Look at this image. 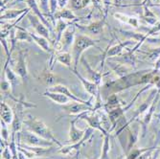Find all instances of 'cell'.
<instances>
[{"instance_id":"cell-1","label":"cell","mask_w":160,"mask_h":159,"mask_svg":"<svg viewBox=\"0 0 160 159\" xmlns=\"http://www.w3.org/2000/svg\"><path fill=\"white\" fill-rule=\"evenodd\" d=\"M23 124L27 127L29 131H31L32 132L36 133L39 137H41L43 139H46L48 141H51L53 143H56V145L59 148H62V145L61 144V142H59V140L54 136V134L50 131V128L41 120L32 116L31 114H28V118L24 119Z\"/></svg>"},{"instance_id":"cell-2","label":"cell","mask_w":160,"mask_h":159,"mask_svg":"<svg viewBox=\"0 0 160 159\" xmlns=\"http://www.w3.org/2000/svg\"><path fill=\"white\" fill-rule=\"evenodd\" d=\"M97 42H99L96 39H93L87 36L84 35H79L76 36V39L73 45V61H74V69H77L79 61L81 60L82 54L86 50L92 46H96Z\"/></svg>"},{"instance_id":"cell-3","label":"cell","mask_w":160,"mask_h":159,"mask_svg":"<svg viewBox=\"0 0 160 159\" xmlns=\"http://www.w3.org/2000/svg\"><path fill=\"white\" fill-rule=\"evenodd\" d=\"M18 140L19 143L26 146L30 147H41V148H48L53 146V142L48 141L46 139H43L37 135L36 133L29 132L27 129H22L20 132H18Z\"/></svg>"},{"instance_id":"cell-4","label":"cell","mask_w":160,"mask_h":159,"mask_svg":"<svg viewBox=\"0 0 160 159\" xmlns=\"http://www.w3.org/2000/svg\"><path fill=\"white\" fill-rule=\"evenodd\" d=\"M70 70L72 71V73H74V74L77 76V78L80 80V82H82V86H83L84 90H85L87 93H88V94H90L92 97H94V98L97 99L96 107H94V109L96 110L97 108L101 107H102V104H101V96H100L101 91H100V88H99V85H97L95 82H91L90 80H87V79H85L84 77H82V76L79 73V72L77 71V69L71 68Z\"/></svg>"},{"instance_id":"cell-5","label":"cell","mask_w":160,"mask_h":159,"mask_svg":"<svg viewBox=\"0 0 160 159\" xmlns=\"http://www.w3.org/2000/svg\"><path fill=\"white\" fill-rule=\"evenodd\" d=\"M76 26L70 24L65 32L62 35V37L60 41L61 43V52H69L71 48H73L74 42L76 39Z\"/></svg>"},{"instance_id":"cell-6","label":"cell","mask_w":160,"mask_h":159,"mask_svg":"<svg viewBox=\"0 0 160 159\" xmlns=\"http://www.w3.org/2000/svg\"><path fill=\"white\" fill-rule=\"evenodd\" d=\"M14 72L21 78L22 82L24 84H27L28 81V69H27V63H26V54L23 50L18 51V57L14 65Z\"/></svg>"},{"instance_id":"cell-7","label":"cell","mask_w":160,"mask_h":159,"mask_svg":"<svg viewBox=\"0 0 160 159\" xmlns=\"http://www.w3.org/2000/svg\"><path fill=\"white\" fill-rule=\"evenodd\" d=\"M49 91H52V92H59V93H62L65 96H67L69 99H71L73 102H78V103H82V104H85L87 106H89V107H92L91 103H90V101H84L79 97H77L75 94L72 93L69 88L67 87L66 85L62 84V83H60V84H56V85H53V86H50V87H48Z\"/></svg>"},{"instance_id":"cell-8","label":"cell","mask_w":160,"mask_h":159,"mask_svg":"<svg viewBox=\"0 0 160 159\" xmlns=\"http://www.w3.org/2000/svg\"><path fill=\"white\" fill-rule=\"evenodd\" d=\"M27 17H28L29 21H30L32 27L35 29V31L37 32V34H38L39 36H41V37L50 40V34H51L50 30L40 21V19L37 16H35L34 13L31 14V13L28 12L27 13Z\"/></svg>"},{"instance_id":"cell-9","label":"cell","mask_w":160,"mask_h":159,"mask_svg":"<svg viewBox=\"0 0 160 159\" xmlns=\"http://www.w3.org/2000/svg\"><path fill=\"white\" fill-rule=\"evenodd\" d=\"M91 112H93V111H87V112H84V113L81 114L80 115V118L82 119V120H84V121H86L87 124L89 125L90 127L100 131L102 133L104 134V136L107 135L108 134V132L103 127V126H102V123L100 121V118L98 116V114H96V113L90 114Z\"/></svg>"},{"instance_id":"cell-10","label":"cell","mask_w":160,"mask_h":159,"mask_svg":"<svg viewBox=\"0 0 160 159\" xmlns=\"http://www.w3.org/2000/svg\"><path fill=\"white\" fill-rule=\"evenodd\" d=\"M62 109L67 112L69 115H81L84 112L87 111H94V107H89L85 104H82V103H78V102H74L71 104H67L62 106Z\"/></svg>"},{"instance_id":"cell-11","label":"cell","mask_w":160,"mask_h":159,"mask_svg":"<svg viewBox=\"0 0 160 159\" xmlns=\"http://www.w3.org/2000/svg\"><path fill=\"white\" fill-rule=\"evenodd\" d=\"M17 107L16 110H14V118H13V122L12 124V134H16L17 132H18L20 129H21V125L23 123V119H22V109L23 107L26 106L25 103L19 102V101H17Z\"/></svg>"},{"instance_id":"cell-12","label":"cell","mask_w":160,"mask_h":159,"mask_svg":"<svg viewBox=\"0 0 160 159\" xmlns=\"http://www.w3.org/2000/svg\"><path fill=\"white\" fill-rule=\"evenodd\" d=\"M93 129H94V128H92V127H89L88 128H86L84 136H83L79 142L73 144V145H70V146H66V147L61 148L60 152L62 153V154H68L71 151H73V150L80 151L81 147L83 145V144H84L87 140H88V139L90 138V136H92V134H93Z\"/></svg>"},{"instance_id":"cell-13","label":"cell","mask_w":160,"mask_h":159,"mask_svg":"<svg viewBox=\"0 0 160 159\" xmlns=\"http://www.w3.org/2000/svg\"><path fill=\"white\" fill-rule=\"evenodd\" d=\"M25 2H26V4L28 5V8H30V10L33 12V13L35 14V16H37V17L40 19V21L49 29L51 33H54L53 28L51 27L49 21L45 18L44 16H43V13H42L40 8H39V5L37 3L36 0H25Z\"/></svg>"},{"instance_id":"cell-14","label":"cell","mask_w":160,"mask_h":159,"mask_svg":"<svg viewBox=\"0 0 160 159\" xmlns=\"http://www.w3.org/2000/svg\"><path fill=\"white\" fill-rule=\"evenodd\" d=\"M79 118H80V115H78V117H76L74 120H72L70 122V127H69V133H68V135H69V141L71 143H73V144L79 142L84 136L85 131H86V129L81 131V129L76 127L75 124H76V122H77V120Z\"/></svg>"},{"instance_id":"cell-15","label":"cell","mask_w":160,"mask_h":159,"mask_svg":"<svg viewBox=\"0 0 160 159\" xmlns=\"http://www.w3.org/2000/svg\"><path fill=\"white\" fill-rule=\"evenodd\" d=\"M4 76L6 77V80L10 82L12 92L14 94L16 87L20 83V82H22L21 78L11 67H4Z\"/></svg>"},{"instance_id":"cell-16","label":"cell","mask_w":160,"mask_h":159,"mask_svg":"<svg viewBox=\"0 0 160 159\" xmlns=\"http://www.w3.org/2000/svg\"><path fill=\"white\" fill-rule=\"evenodd\" d=\"M105 24H106V21H105V18H103L102 20L91 22L89 25H87V26L78 25L77 27L80 28L81 30H82L83 32L90 33L92 35H100L102 32H103V29H104Z\"/></svg>"},{"instance_id":"cell-17","label":"cell","mask_w":160,"mask_h":159,"mask_svg":"<svg viewBox=\"0 0 160 159\" xmlns=\"http://www.w3.org/2000/svg\"><path fill=\"white\" fill-rule=\"evenodd\" d=\"M42 96L44 97H48L50 100H52L54 103L58 104V105H61V106H64V105H67L70 101H72L71 99H69L67 96L62 94V93H59V92H52V91H49V90H46L44 93H42ZM73 102V101H72Z\"/></svg>"},{"instance_id":"cell-18","label":"cell","mask_w":160,"mask_h":159,"mask_svg":"<svg viewBox=\"0 0 160 159\" xmlns=\"http://www.w3.org/2000/svg\"><path fill=\"white\" fill-rule=\"evenodd\" d=\"M81 62L82 64L84 66L87 74H88V78L91 82H95L97 85L100 86L101 84V81H102V74L100 73V72H97L95 70H93L90 66V64L87 62V61L85 60V57H81Z\"/></svg>"},{"instance_id":"cell-19","label":"cell","mask_w":160,"mask_h":159,"mask_svg":"<svg viewBox=\"0 0 160 159\" xmlns=\"http://www.w3.org/2000/svg\"><path fill=\"white\" fill-rule=\"evenodd\" d=\"M70 24L66 23L63 21V19H57V22L55 24V29H56V42H55V47L57 48L58 45L60 44V41L62 37L63 33L65 32V30L67 29V27Z\"/></svg>"},{"instance_id":"cell-20","label":"cell","mask_w":160,"mask_h":159,"mask_svg":"<svg viewBox=\"0 0 160 159\" xmlns=\"http://www.w3.org/2000/svg\"><path fill=\"white\" fill-rule=\"evenodd\" d=\"M129 44H132V41L128 40V41H125V42H119L118 44H116V45L108 48V50L106 53V56L104 57L103 62H105V60H107V59H109V57H114L115 56H118L122 52V50Z\"/></svg>"},{"instance_id":"cell-21","label":"cell","mask_w":160,"mask_h":159,"mask_svg":"<svg viewBox=\"0 0 160 159\" xmlns=\"http://www.w3.org/2000/svg\"><path fill=\"white\" fill-rule=\"evenodd\" d=\"M29 11H30V8L21 9V10H7V11H3V12H1V21L16 19L19 16H22L23 13H25V12H27Z\"/></svg>"},{"instance_id":"cell-22","label":"cell","mask_w":160,"mask_h":159,"mask_svg":"<svg viewBox=\"0 0 160 159\" xmlns=\"http://www.w3.org/2000/svg\"><path fill=\"white\" fill-rule=\"evenodd\" d=\"M31 33V36H32V38L33 40L37 43V44L43 50V51H45L47 53H52L53 52V49L51 48L50 46V40L45 38V37H43L39 35H36L35 33Z\"/></svg>"},{"instance_id":"cell-23","label":"cell","mask_w":160,"mask_h":159,"mask_svg":"<svg viewBox=\"0 0 160 159\" xmlns=\"http://www.w3.org/2000/svg\"><path fill=\"white\" fill-rule=\"evenodd\" d=\"M54 18H56V19H66V20H70V21L78 20L74 12L70 9H65V8L61 9V11H58L55 13Z\"/></svg>"},{"instance_id":"cell-24","label":"cell","mask_w":160,"mask_h":159,"mask_svg":"<svg viewBox=\"0 0 160 159\" xmlns=\"http://www.w3.org/2000/svg\"><path fill=\"white\" fill-rule=\"evenodd\" d=\"M14 118V113L6 103H1V120L7 125L12 124Z\"/></svg>"},{"instance_id":"cell-25","label":"cell","mask_w":160,"mask_h":159,"mask_svg":"<svg viewBox=\"0 0 160 159\" xmlns=\"http://www.w3.org/2000/svg\"><path fill=\"white\" fill-rule=\"evenodd\" d=\"M72 60H73V56H72L69 52H60L55 57L56 62H59L65 66H67L69 69L72 68Z\"/></svg>"},{"instance_id":"cell-26","label":"cell","mask_w":160,"mask_h":159,"mask_svg":"<svg viewBox=\"0 0 160 159\" xmlns=\"http://www.w3.org/2000/svg\"><path fill=\"white\" fill-rule=\"evenodd\" d=\"M61 78L58 77L57 75L51 73V72H44L41 76V81L48 86H53L56 84H60Z\"/></svg>"},{"instance_id":"cell-27","label":"cell","mask_w":160,"mask_h":159,"mask_svg":"<svg viewBox=\"0 0 160 159\" xmlns=\"http://www.w3.org/2000/svg\"><path fill=\"white\" fill-rule=\"evenodd\" d=\"M17 30V40L18 41H27V42H32L34 41L31 36V33L25 30L24 28H21L19 26H14Z\"/></svg>"},{"instance_id":"cell-28","label":"cell","mask_w":160,"mask_h":159,"mask_svg":"<svg viewBox=\"0 0 160 159\" xmlns=\"http://www.w3.org/2000/svg\"><path fill=\"white\" fill-rule=\"evenodd\" d=\"M125 109H122L121 107H115V108H111L110 111L108 112V118L110 120V122L113 124V127L110 129L109 132H111L112 129L114 128V126L116 124V122H117L119 120V118L123 115Z\"/></svg>"},{"instance_id":"cell-29","label":"cell","mask_w":160,"mask_h":159,"mask_svg":"<svg viewBox=\"0 0 160 159\" xmlns=\"http://www.w3.org/2000/svg\"><path fill=\"white\" fill-rule=\"evenodd\" d=\"M109 151H110V139H109V134L108 133L104 137L103 149H102V153H101L100 159H110L108 156Z\"/></svg>"},{"instance_id":"cell-30","label":"cell","mask_w":160,"mask_h":159,"mask_svg":"<svg viewBox=\"0 0 160 159\" xmlns=\"http://www.w3.org/2000/svg\"><path fill=\"white\" fill-rule=\"evenodd\" d=\"M39 8L43 13V16H49L52 19L51 12H50V0H39Z\"/></svg>"},{"instance_id":"cell-31","label":"cell","mask_w":160,"mask_h":159,"mask_svg":"<svg viewBox=\"0 0 160 159\" xmlns=\"http://www.w3.org/2000/svg\"><path fill=\"white\" fill-rule=\"evenodd\" d=\"M59 7H60V5H59V1H58V0H50V12H51L52 21H53L54 26L56 24V20L54 18V16H55V13L58 12V8Z\"/></svg>"},{"instance_id":"cell-32","label":"cell","mask_w":160,"mask_h":159,"mask_svg":"<svg viewBox=\"0 0 160 159\" xmlns=\"http://www.w3.org/2000/svg\"><path fill=\"white\" fill-rule=\"evenodd\" d=\"M117 105H118V98H117V95H116V94L110 95V96L108 98V103L106 104V107H117Z\"/></svg>"},{"instance_id":"cell-33","label":"cell","mask_w":160,"mask_h":159,"mask_svg":"<svg viewBox=\"0 0 160 159\" xmlns=\"http://www.w3.org/2000/svg\"><path fill=\"white\" fill-rule=\"evenodd\" d=\"M7 124L1 120V138L3 140H5L8 143V136H9V132H8V127H7ZM9 144V143H8Z\"/></svg>"},{"instance_id":"cell-34","label":"cell","mask_w":160,"mask_h":159,"mask_svg":"<svg viewBox=\"0 0 160 159\" xmlns=\"http://www.w3.org/2000/svg\"><path fill=\"white\" fill-rule=\"evenodd\" d=\"M70 5L73 10H81L83 8L82 0H70Z\"/></svg>"},{"instance_id":"cell-35","label":"cell","mask_w":160,"mask_h":159,"mask_svg":"<svg viewBox=\"0 0 160 159\" xmlns=\"http://www.w3.org/2000/svg\"><path fill=\"white\" fill-rule=\"evenodd\" d=\"M141 152H142V151H140V150H132L128 154L127 159H137L140 156Z\"/></svg>"},{"instance_id":"cell-36","label":"cell","mask_w":160,"mask_h":159,"mask_svg":"<svg viewBox=\"0 0 160 159\" xmlns=\"http://www.w3.org/2000/svg\"><path fill=\"white\" fill-rule=\"evenodd\" d=\"M1 153H2V157H3V159H12V152H11V151H10L9 145L6 147V149H5Z\"/></svg>"},{"instance_id":"cell-37","label":"cell","mask_w":160,"mask_h":159,"mask_svg":"<svg viewBox=\"0 0 160 159\" xmlns=\"http://www.w3.org/2000/svg\"><path fill=\"white\" fill-rule=\"evenodd\" d=\"M10 88H11V84H10V82H9L7 80H3V81L1 82V90L4 91V92H6V91H8Z\"/></svg>"},{"instance_id":"cell-38","label":"cell","mask_w":160,"mask_h":159,"mask_svg":"<svg viewBox=\"0 0 160 159\" xmlns=\"http://www.w3.org/2000/svg\"><path fill=\"white\" fill-rule=\"evenodd\" d=\"M159 54H160V48L157 49V50H155L153 53H152V54L149 56V59H150V60H154V59H156L157 56H158Z\"/></svg>"},{"instance_id":"cell-39","label":"cell","mask_w":160,"mask_h":159,"mask_svg":"<svg viewBox=\"0 0 160 159\" xmlns=\"http://www.w3.org/2000/svg\"><path fill=\"white\" fill-rule=\"evenodd\" d=\"M18 159H28V157L21 151L18 150Z\"/></svg>"},{"instance_id":"cell-40","label":"cell","mask_w":160,"mask_h":159,"mask_svg":"<svg viewBox=\"0 0 160 159\" xmlns=\"http://www.w3.org/2000/svg\"><path fill=\"white\" fill-rule=\"evenodd\" d=\"M87 159H100V156L98 153H95L93 155H90V156H87Z\"/></svg>"},{"instance_id":"cell-41","label":"cell","mask_w":160,"mask_h":159,"mask_svg":"<svg viewBox=\"0 0 160 159\" xmlns=\"http://www.w3.org/2000/svg\"><path fill=\"white\" fill-rule=\"evenodd\" d=\"M123 1H124V0H113V3L116 6H120V5H122Z\"/></svg>"},{"instance_id":"cell-42","label":"cell","mask_w":160,"mask_h":159,"mask_svg":"<svg viewBox=\"0 0 160 159\" xmlns=\"http://www.w3.org/2000/svg\"><path fill=\"white\" fill-rule=\"evenodd\" d=\"M10 1V0H3V1H1V6H4V5H6L8 2Z\"/></svg>"},{"instance_id":"cell-43","label":"cell","mask_w":160,"mask_h":159,"mask_svg":"<svg viewBox=\"0 0 160 159\" xmlns=\"http://www.w3.org/2000/svg\"><path fill=\"white\" fill-rule=\"evenodd\" d=\"M80 158V151H77L76 152V155H75V158L74 159H79Z\"/></svg>"},{"instance_id":"cell-44","label":"cell","mask_w":160,"mask_h":159,"mask_svg":"<svg viewBox=\"0 0 160 159\" xmlns=\"http://www.w3.org/2000/svg\"><path fill=\"white\" fill-rule=\"evenodd\" d=\"M103 2H104V4H106L108 6L110 3V0H103Z\"/></svg>"}]
</instances>
